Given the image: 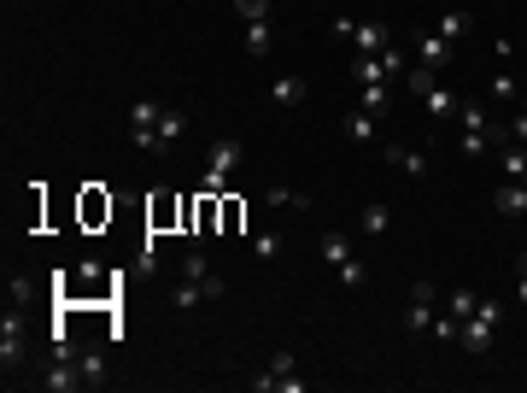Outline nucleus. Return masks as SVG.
Masks as SVG:
<instances>
[{
  "label": "nucleus",
  "instance_id": "1",
  "mask_svg": "<svg viewBox=\"0 0 527 393\" xmlns=\"http://www.w3.org/2000/svg\"><path fill=\"white\" fill-rule=\"evenodd\" d=\"M499 317H504V299L481 294L474 317H463V329H458V347L474 352V358H486V352H492V329H499Z\"/></svg>",
  "mask_w": 527,
  "mask_h": 393
},
{
  "label": "nucleus",
  "instance_id": "2",
  "mask_svg": "<svg viewBox=\"0 0 527 393\" xmlns=\"http://www.w3.org/2000/svg\"><path fill=\"white\" fill-rule=\"evenodd\" d=\"M240 165V147L235 141H211V165H206V176H199V194H229V170Z\"/></svg>",
  "mask_w": 527,
  "mask_h": 393
},
{
  "label": "nucleus",
  "instance_id": "3",
  "mask_svg": "<svg viewBox=\"0 0 527 393\" xmlns=\"http://www.w3.org/2000/svg\"><path fill=\"white\" fill-rule=\"evenodd\" d=\"M334 42H352L358 53H387V29L369 18H334Z\"/></svg>",
  "mask_w": 527,
  "mask_h": 393
},
{
  "label": "nucleus",
  "instance_id": "4",
  "mask_svg": "<svg viewBox=\"0 0 527 393\" xmlns=\"http://www.w3.org/2000/svg\"><path fill=\"white\" fill-rule=\"evenodd\" d=\"M24 358H29L24 317H18V311L6 306V317H0V364H6V376H12V370H24Z\"/></svg>",
  "mask_w": 527,
  "mask_h": 393
},
{
  "label": "nucleus",
  "instance_id": "5",
  "mask_svg": "<svg viewBox=\"0 0 527 393\" xmlns=\"http://www.w3.org/2000/svg\"><path fill=\"white\" fill-rule=\"evenodd\" d=\"M158 112H165L158 100H135V106H129V141H135L141 153H153V129H158Z\"/></svg>",
  "mask_w": 527,
  "mask_h": 393
},
{
  "label": "nucleus",
  "instance_id": "6",
  "mask_svg": "<svg viewBox=\"0 0 527 393\" xmlns=\"http://www.w3.org/2000/svg\"><path fill=\"white\" fill-rule=\"evenodd\" d=\"M434 323V282H410V299H404V329H428Z\"/></svg>",
  "mask_w": 527,
  "mask_h": 393
},
{
  "label": "nucleus",
  "instance_id": "7",
  "mask_svg": "<svg viewBox=\"0 0 527 393\" xmlns=\"http://www.w3.org/2000/svg\"><path fill=\"white\" fill-rule=\"evenodd\" d=\"M42 388H47V393H77V388H83V370H77V352H59V358H53V370L42 376Z\"/></svg>",
  "mask_w": 527,
  "mask_h": 393
},
{
  "label": "nucleus",
  "instance_id": "8",
  "mask_svg": "<svg viewBox=\"0 0 527 393\" xmlns=\"http://www.w3.org/2000/svg\"><path fill=\"white\" fill-rule=\"evenodd\" d=\"M387 165H393V170H404L410 183H428V159H422L410 141H387Z\"/></svg>",
  "mask_w": 527,
  "mask_h": 393
},
{
  "label": "nucleus",
  "instance_id": "9",
  "mask_svg": "<svg viewBox=\"0 0 527 393\" xmlns=\"http://www.w3.org/2000/svg\"><path fill=\"white\" fill-rule=\"evenodd\" d=\"M492 211H499V217H527V183L504 176V183L492 188Z\"/></svg>",
  "mask_w": 527,
  "mask_h": 393
},
{
  "label": "nucleus",
  "instance_id": "10",
  "mask_svg": "<svg viewBox=\"0 0 527 393\" xmlns=\"http://www.w3.org/2000/svg\"><path fill=\"white\" fill-rule=\"evenodd\" d=\"M182 282H199V294H206V299L223 294V276L206 265V253H188V258H182Z\"/></svg>",
  "mask_w": 527,
  "mask_h": 393
},
{
  "label": "nucleus",
  "instance_id": "11",
  "mask_svg": "<svg viewBox=\"0 0 527 393\" xmlns=\"http://www.w3.org/2000/svg\"><path fill=\"white\" fill-rule=\"evenodd\" d=\"M410 47H417V65H428V70H445V65H451V42H445V36H434V29H422Z\"/></svg>",
  "mask_w": 527,
  "mask_h": 393
},
{
  "label": "nucleus",
  "instance_id": "12",
  "mask_svg": "<svg viewBox=\"0 0 527 393\" xmlns=\"http://www.w3.org/2000/svg\"><path fill=\"white\" fill-rule=\"evenodd\" d=\"M182 129H188V112L165 106V112H158V129H153V153H170V147L182 141Z\"/></svg>",
  "mask_w": 527,
  "mask_h": 393
},
{
  "label": "nucleus",
  "instance_id": "13",
  "mask_svg": "<svg viewBox=\"0 0 527 393\" xmlns=\"http://www.w3.org/2000/svg\"><path fill=\"white\" fill-rule=\"evenodd\" d=\"M434 36H445V42H463V36H469V12H463V6H445V12L434 18Z\"/></svg>",
  "mask_w": 527,
  "mask_h": 393
},
{
  "label": "nucleus",
  "instance_id": "14",
  "mask_svg": "<svg viewBox=\"0 0 527 393\" xmlns=\"http://www.w3.org/2000/svg\"><path fill=\"white\" fill-rule=\"evenodd\" d=\"M281 376H293V352H276V358H270V370H264V376H252V388H258V393H276Z\"/></svg>",
  "mask_w": 527,
  "mask_h": 393
},
{
  "label": "nucleus",
  "instance_id": "15",
  "mask_svg": "<svg viewBox=\"0 0 527 393\" xmlns=\"http://www.w3.org/2000/svg\"><path fill=\"white\" fill-rule=\"evenodd\" d=\"M358 106H363V112H375V118H381V112L393 106V83H358Z\"/></svg>",
  "mask_w": 527,
  "mask_h": 393
},
{
  "label": "nucleus",
  "instance_id": "16",
  "mask_svg": "<svg viewBox=\"0 0 527 393\" xmlns=\"http://www.w3.org/2000/svg\"><path fill=\"white\" fill-rule=\"evenodd\" d=\"M387 224H393V211L381 206V200H369V206L358 211V229H363V235H387Z\"/></svg>",
  "mask_w": 527,
  "mask_h": 393
},
{
  "label": "nucleus",
  "instance_id": "17",
  "mask_svg": "<svg viewBox=\"0 0 527 393\" xmlns=\"http://www.w3.org/2000/svg\"><path fill=\"white\" fill-rule=\"evenodd\" d=\"M77 370H83V388H106V352H77Z\"/></svg>",
  "mask_w": 527,
  "mask_h": 393
},
{
  "label": "nucleus",
  "instance_id": "18",
  "mask_svg": "<svg viewBox=\"0 0 527 393\" xmlns=\"http://www.w3.org/2000/svg\"><path fill=\"white\" fill-rule=\"evenodd\" d=\"M317 247H322V258H328V265H334V270L346 265V258H358V253H352V241H346V235H340V229H328V235H322V241H317Z\"/></svg>",
  "mask_w": 527,
  "mask_h": 393
},
{
  "label": "nucleus",
  "instance_id": "19",
  "mask_svg": "<svg viewBox=\"0 0 527 393\" xmlns=\"http://www.w3.org/2000/svg\"><path fill=\"white\" fill-rule=\"evenodd\" d=\"M270 100H276V106H299V100H305V77H276V83H270Z\"/></svg>",
  "mask_w": 527,
  "mask_h": 393
},
{
  "label": "nucleus",
  "instance_id": "20",
  "mask_svg": "<svg viewBox=\"0 0 527 393\" xmlns=\"http://www.w3.org/2000/svg\"><path fill=\"white\" fill-rule=\"evenodd\" d=\"M29 299H36V276H29V270H12V276H6V306H29Z\"/></svg>",
  "mask_w": 527,
  "mask_h": 393
},
{
  "label": "nucleus",
  "instance_id": "21",
  "mask_svg": "<svg viewBox=\"0 0 527 393\" xmlns=\"http://www.w3.org/2000/svg\"><path fill=\"white\" fill-rule=\"evenodd\" d=\"M270 47H276V29H270V18H264V24H247V59H264Z\"/></svg>",
  "mask_w": 527,
  "mask_h": 393
},
{
  "label": "nucleus",
  "instance_id": "22",
  "mask_svg": "<svg viewBox=\"0 0 527 393\" xmlns=\"http://www.w3.org/2000/svg\"><path fill=\"white\" fill-rule=\"evenodd\" d=\"M422 106H428V118H445V112H458V94H451V88H440V83H434L428 94H422Z\"/></svg>",
  "mask_w": 527,
  "mask_h": 393
},
{
  "label": "nucleus",
  "instance_id": "23",
  "mask_svg": "<svg viewBox=\"0 0 527 393\" xmlns=\"http://www.w3.org/2000/svg\"><path fill=\"white\" fill-rule=\"evenodd\" d=\"M375 124H381V118L363 112V106H358V112H346V135L352 141H375Z\"/></svg>",
  "mask_w": 527,
  "mask_h": 393
},
{
  "label": "nucleus",
  "instance_id": "24",
  "mask_svg": "<svg viewBox=\"0 0 527 393\" xmlns=\"http://www.w3.org/2000/svg\"><path fill=\"white\" fill-rule=\"evenodd\" d=\"M474 306H481V294H469V288H451V299H445V311H451V317H474Z\"/></svg>",
  "mask_w": 527,
  "mask_h": 393
},
{
  "label": "nucleus",
  "instance_id": "25",
  "mask_svg": "<svg viewBox=\"0 0 527 393\" xmlns=\"http://www.w3.org/2000/svg\"><path fill=\"white\" fill-rule=\"evenodd\" d=\"M504 176H515V183H527V147H504Z\"/></svg>",
  "mask_w": 527,
  "mask_h": 393
},
{
  "label": "nucleus",
  "instance_id": "26",
  "mask_svg": "<svg viewBox=\"0 0 527 393\" xmlns=\"http://www.w3.org/2000/svg\"><path fill=\"white\" fill-rule=\"evenodd\" d=\"M235 18L240 24H264V18H270V0H235Z\"/></svg>",
  "mask_w": 527,
  "mask_h": 393
},
{
  "label": "nucleus",
  "instance_id": "27",
  "mask_svg": "<svg viewBox=\"0 0 527 393\" xmlns=\"http://www.w3.org/2000/svg\"><path fill=\"white\" fill-rule=\"evenodd\" d=\"M252 253H258V265H276L281 258V235H252Z\"/></svg>",
  "mask_w": 527,
  "mask_h": 393
},
{
  "label": "nucleus",
  "instance_id": "28",
  "mask_svg": "<svg viewBox=\"0 0 527 393\" xmlns=\"http://www.w3.org/2000/svg\"><path fill=\"white\" fill-rule=\"evenodd\" d=\"M486 88H492V94H499V100L522 94V83H515V70H492V83H486Z\"/></svg>",
  "mask_w": 527,
  "mask_h": 393
},
{
  "label": "nucleus",
  "instance_id": "29",
  "mask_svg": "<svg viewBox=\"0 0 527 393\" xmlns=\"http://www.w3.org/2000/svg\"><path fill=\"white\" fill-rule=\"evenodd\" d=\"M270 206H293V211H311V194H288V188H270Z\"/></svg>",
  "mask_w": 527,
  "mask_h": 393
},
{
  "label": "nucleus",
  "instance_id": "30",
  "mask_svg": "<svg viewBox=\"0 0 527 393\" xmlns=\"http://www.w3.org/2000/svg\"><path fill=\"white\" fill-rule=\"evenodd\" d=\"M340 282H346V288H363V282H369V270H363V258H346V265H340Z\"/></svg>",
  "mask_w": 527,
  "mask_h": 393
},
{
  "label": "nucleus",
  "instance_id": "31",
  "mask_svg": "<svg viewBox=\"0 0 527 393\" xmlns=\"http://www.w3.org/2000/svg\"><path fill=\"white\" fill-rule=\"evenodd\" d=\"M428 329H434V340H458V329H463V323H458V317H451V311H445V317H434Z\"/></svg>",
  "mask_w": 527,
  "mask_h": 393
},
{
  "label": "nucleus",
  "instance_id": "32",
  "mask_svg": "<svg viewBox=\"0 0 527 393\" xmlns=\"http://www.w3.org/2000/svg\"><path fill=\"white\" fill-rule=\"evenodd\" d=\"M486 147H492V141H486V135H458V153H463V159H481Z\"/></svg>",
  "mask_w": 527,
  "mask_h": 393
},
{
  "label": "nucleus",
  "instance_id": "33",
  "mask_svg": "<svg viewBox=\"0 0 527 393\" xmlns=\"http://www.w3.org/2000/svg\"><path fill=\"white\" fill-rule=\"evenodd\" d=\"M176 306H182V311L199 306V282H182V288H176Z\"/></svg>",
  "mask_w": 527,
  "mask_h": 393
},
{
  "label": "nucleus",
  "instance_id": "34",
  "mask_svg": "<svg viewBox=\"0 0 527 393\" xmlns=\"http://www.w3.org/2000/svg\"><path fill=\"white\" fill-rule=\"evenodd\" d=\"M515 299H522V306H527V253L515 258Z\"/></svg>",
  "mask_w": 527,
  "mask_h": 393
},
{
  "label": "nucleus",
  "instance_id": "35",
  "mask_svg": "<svg viewBox=\"0 0 527 393\" xmlns=\"http://www.w3.org/2000/svg\"><path fill=\"white\" fill-rule=\"evenodd\" d=\"M510 135H515V141H527V112H522V118L510 124Z\"/></svg>",
  "mask_w": 527,
  "mask_h": 393
}]
</instances>
